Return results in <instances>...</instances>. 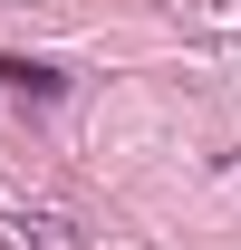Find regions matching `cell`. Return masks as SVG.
I'll list each match as a JSON object with an SVG mask.
<instances>
[{"instance_id": "6da1fadb", "label": "cell", "mask_w": 241, "mask_h": 250, "mask_svg": "<svg viewBox=\"0 0 241 250\" xmlns=\"http://www.w3.org/2000/svg\"><path fill=\"white\" fill-rule=\"evenodd\" d=\"M0 87H10V96H39V106H48V96H68V77H58L48 58H0Z\"/></svg>"}]
</instances>
